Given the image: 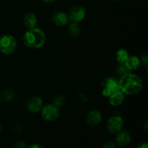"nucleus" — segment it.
<instances>
[{
  "label": "nucleus",
  "mask_w": 148,
  "mask_h": 148,
  "mask_svg": "<svg viewBox=\"0 0 148 148\" xmlns=\"http://www.w3.org/2000/svg\"><path fill=\"white\" fill-rule=\"evenodd\" d=\"M52 22L53 24L59 27H63L69 23L67 14L63 12H56L52 16Z\"/></svg>",
  "instance_id": "obj_11"
},
{
  "label": "nucleus",
  "mask_w": 148,
  "mask_h": 148,
  "mask_svg": "<svg viewBox=\"0 0 148 148\" xmlns=\"http://www.w3.org/2000/svg\"><path fill=\"white\" fill-rule=\"evenodd\" d=\"M119 85V90L124 95H134L143 90V82L140 77L130 72L121 77Z\"/></svg>",
  "instance_id": "obj_1"
},
{
  "label": "nucleus",
  "mask_w": 148,
  "mask_h": 148,
  "mask_svg": "<svg viewBox=\"0 0 148 148\" xmlns=\"http://www.w3.org/2000/svg\"><path fill=\"white\" fill-rule=\"evenodd\" d=\"M27 148H44V147L38 144H33V145H32L27 147Z\"/></svg>",
  "instance_id": "obj_26"
},
{
  "label": "nucleus",
  "mask_w": 148,
  "mask_h": 148,
  "mask_svg": "<svg viewBox=\"0 0 148 148\" xmlns=\"http://www.w3.org/2000/svg\"><path fill=\"white\" fill-rule=\"evenodd\" d=\"M65 103V98L62 95H57L54 97L53 101V104L56 107L62 106Z\"/></svg>",
  "instance_id": "obj_18"
},
{
  "label": "nucleus",
  "mask_w": 148,
  "mask_h": 148,
  "mask_svg": "<svg viewBox=\"0 0 148 148\" xmlns=\"http://www.w3.org/2000/svg\"><path fill=\"white\" fill-rule=\"evenodd\" d=\"M0 101H1V95H0Z\"/></svg>",
  "instance_id": "obj_31"
},
{
  "label": "nucleus",
  "mask_w": 148,
  "mask_h": 148,
  "mask_svg": "<svg viewBox=\"0 0 148 148\" xmlns=\"http://www.w3.org/2000/svg\"><path fill=\"white\" fill-rule=\"evenodd\" d=\"M86 16V10L81 5L73 6L69 9L67 13L69 22L73 23H79Z\"/></svg>",
  "instance_id": "obj_5"
},
{
  "label": "nucleus",
  "mask_w": 148,
  "mask_h": 148,
  "mask_svg": "<svg viewBox=\"0 0 148 148\" xmlns=\"http://www.w3.org/2000/svg\"><path fill=\"white\" fill-rule=\"evenodd\" d=\"M145 130H147V121H145Z\"/></svg>",
  "instance_id": "obj_28"
},
{
  "label": "nucleus",
  "mask_w": 148,
  "mask_h": 148,
  "mask_svg": "<svg viewBox=\"0 0 148 148\" xmlns=\"http://www.w3.org/2000/svg\"><path fill=\"white\" fill-rule=\"evenodd\" d=\"M119 147L116 145L115 143L114 142H108V143H105L103 146L102 148H118Z\"/></svg>",
  "instance_id": "obj_21"
},
{
  "label": "nucleus",
  "mask_w": 148,
  "mask_h": 148,
  "mask_svg": "<svg viewBox=\"0 0 148 148\" xmlns=\"http://www.w3.org/2000/svg\"><path fill=\"white\" fill-rule=\"evenodd\" d=\"M124 125L123 119L119 115H114L108 120L106 127L111 134H117L122 130Z\"/></svg>",
  "instance_id": "obj_7"
},
{
  "label": "nucleus",
  "mask_w": 148,
  "mask_h": 148,
  "mask_svg": "<svg viewBox=\"0 0 148 148\" xmlns=\"http://www.w3.org/2000/svg\"><path fill=\"white\" fill-rule=\"evenodd\" d=\"M44 104H43V99L38 96H33L30 98L27 101V104H26L27 109L33 114L40 112Z\"/></svg>",
  "instance_id": "obj_8"
},
{
  "label": "nucleus",
  "mask_w": 148,
  "mask_h": 148,
  "mask_svg": "<svg viewBox=\"0 0 148 148\" xmlns=\"http://www.w3.org/2000/svg\"><path fill=\"white\" fill-rule=\"evenodd\" d=\"M79 98L82 102H86V101H88V98H87V96L85 95V94L83 93L80 94V95H79Z\"/></svg>",
  "instance_id": "obj_23"
},
{
  "label": "nucleus",
  "mask_w": 148,
  "mask_h": 148,
  "mask_svg": "<svg viewBox=\"0 0 148 148\" xmlns=\"http://www.w3.org/2000/svg\"><path fill=\"white\" fill-rule=\"evenodd\" d=\"M14 132L16 134H20L22 132V128L20 127H19V126H17V127H15L14 128Z\"/></svg>",
  "instance_id": "obj_25"
},
{
  "label": "nucleus",
  "mask_w": 148,
  "mask_h": 148,
  "mask_svg": "<svg viewBox=\"0 0 148 148\" xmlns=\"http://www.w3.org/2000/svg\"><path fill=\"white\" fill-rule=\"evenodd\" d=\"M46 36L41 29L36 27L28 29L23 36V43L29 49H38L44 46Z\"/></svg>",
  "instance_id": "obj_2"
},
{
  "label": "nucleus",
  "mask_w": 148,
  "mask_h": 148,
  "mask_svg": "<svg viewBox=\"0 0 148 148\" xmlns=\"http://www.w3.org/2000/svg\"><path fill=\"white\" fill-rule=\"evenodd\" d=\"M124 64L130 71L137 70L141 65V61L137 56H130Z\"/></svg>",
  "instance_id": "obj_14"
},
{
  "label": "nucleus",
  "mask_w": 148,
  "mask_h": 148,
  "mask_svg": "<svg viewBox=\"0 0 148 148\" xmlns=\"http://www.w3.org/2000/svg\"><path fill=\"white\" fill-rule=\"evenodd\" d=\"M81 32V27L79 26V23H71V24L68 27V33L72 37H77Z\"/></svg>",
  "instance_id": "obj_15"
},
{
  "label": "nucleus",
  "mask_w": 148,
  "mask_h": 148,
  "mask_svg": "<svg viewBox=\"0 0 148 148\" xmlns=\"http://www.w3.org/2000/svg\"><path fill=\"white\" fill-rule=\"evenodd\" d=\"M41 117L46 121H54L59 118L60 111L58 107L52 104L43 106L41 111Z\"/></svg>",
  "instance_id": "obj_6"
},
{
  "label": "nucleus",
  "mask_w": 148,
  "mask_h": 148,
  "mask_svg": "<svg viewBox=\"0 0 148 148\" xmlns=\"http://www.w3.org/2000/svg\"><path fill=\"white\" fill-rule=\"evenodd\" d=\"M111 1H119V0H111Z\"/></svg>",
  "instance_id": "obj_30"
},
{
  "label": "nucleus",
  "mask_w": 148,
  "mask_h": 148,
  "mask_svg": "<svg viewBox=\"0 0 148 148\" xmlns=\"http://www.w3.org/2000/svg\"><path fill=\"white\" fill-rule=\"evenodd\" d=\"M41 1H43V2H45V3H47V4H50V3L54 2L56 0H41Z\"/></svg>",
  "instance_id": "obj_27"
},
{
  "label": "nucleus",
  "mask_w": 148,
  "mask_h": 148,
  "mask_svg": "<svg viewBox=\"0 0 148 148\" xmlns=\"http://www.w3.org/2000/svg\"><path fill=\"white\" fill-rule=\"evenodd\" d=\"M132 142V137L127 131H120L116 134L115 143L119 147H125Z\"/></svg>",
  "instance_id": "obj_10"
},
{
  "label": "nucleus",
  "mask_w": 148,
  "mask_h": 148,
  "mask_svg": "<svg viewBox=\"0 0 148 148\" xmlns=\"http://www.w3.org/2000/svg\"><path fill=\"white\" fill-rule=\"evenodd\" d=\"M137 148H148V143L147 142H144V143H141L139 144L137 146Z\"/></svg>",
  "instance_id": "obj_24"
},
{
  "label": "nucleus",
  "mask_w": 148,
  "mask_h": 148,
  "mask_svg": "<svg viewBox=\"0 0 148 148\" xmlns=\"http://www.w3.org/2000/svg\"><path fill=\"white\" fill-rule=\"evenodd\" d=\"M101 86H102V95L106 98H108L113 93L120 90L119 80L115 78H106L103 80Z\"/></svg>",
  "instance_id": "obj_4"
},
{
  "label": "nucleus",
  "mask_w": 148,
  "mask_h": 148,
  "mask_svg": "<svg viewBox=\"0 0 148 148\" xmlns=\"http://www.w3.org/2000/svg\"><path fill=\"white\" fill-rule=\"evenodd\" d=\"M130 56L128 51L124 49H121L118 50L116 52V61L119 62V64H124L128 59Z\"/></svg>",
  "instance_id": "obj_16"
},
{
  "label": "nucleus",
  "mask_w": 148,
  "mask_h": 148,
  "mask_svg": "<svg viewBox=\"0 0 148 148\" xmlns=\"http://www.w3.org/2000/svg\"><path fill=\"white\" fill-rule=\"evenodd\" d=\"M0 95H1V99H2L5 102H10L14 98L15 93L13 90L8 88V89L4 90Z\"/></svg>",
  "instance_id": "obj_17"
},
{
  "label": "nucleus",
  "mask_w": 148,
  "mask_h": 148,
  "mask_svg": "<svg viewBox=\"0 0 148 148\" xmlns=\"http://www.w3.org/2000/svg\"><path fill=\"white\" fill-rule=\"evenodd\" d=\"M15 38L11 35H4L0 38V51L4 55H11L17 49Z\"/></svg>",
  "instance_id": "obj_3"
},
{
  "label": "nucleus",
  "mask_w": 148,
  "mask_h": 148,
  "mask_svg": "<svg viewBox=\"0 0 148 148\" xmlns=\"http://www.w3.org/2000/svg\"><path fill=\"white\" fill-rule=\"evenodd\" d=\"M23 23L27 29L34 28L38 24L37 17L34 13H27L23 18Z\"/></svg>",
  "instance_id": "obj_13"
},
{
  "label": "nucleus",
  "mask_w": 148,
  "mask_h": 148,
  "mask_svg": "<svg viewBox=\"0 0 148 148\" xmlns=\"http://www.w3.org/2000/svg\"><path fill=\"white\" fill-rule=\"evenodd\" d=\"M140 61H141V63H143L147 67L148 65V56L147 53H144V54L142 55Z\"/></svg>",
  "instance_id": "obj_22"
},
{
  "label": "nucleus",
  "mask_w": 148,
  "mask_h": 148,
  "mask_svg": "<svg viewBox=\"0 0 148 148\" xmlns=\"http://www.w3.org/2000/svg\"><path fill=\"white\" fill-rule=\"evenodd\" d=\"M117 72H118L119 75L120 76H123V75H126L127 73H130L131 72V71H130L128 69V68L126 66L125 64H119L118 66H117Z\"/></svg>",
  "instance_id": "obj_19"
},
{
  "label": "nucleus",
  "mask_w": 148,
  "mask_h": 148,
  "mask_svg": "<svg viewBox=\"0 0 148 148\" xmlns=\"http://www.w3.org/2000/svg\"><path fill=\"white\" fill-rule=\"evenodd\" d=\"M1 124H0V132H1Z\"/></svg>",
  "instance_id": "obj_29"
},
{
  "label": "nucleus",
  "mask_w": 148,
  "mask_h": 148,
  "mask_svg": "<svg viewBox=\"0 0 148 148\" xmlns=\"http://www.w3.org/2000/svg\"><path fill=\"white\" fill-rule=\"evenodd\" d=\"M14 148H27V145L23 141H17L14 143Z\"/></svg>",
  "instance_id": "obj_20"
},
{
  "label": "nucleus",
  "mask_w": 148,
  "mask_h": 148,
  "mask_svg": "<svg viewBox=\"0 0 148 148\" xmlns=\"http://www.w3.org/2000/svg\"><path fill=\"white\" fill-rule=\"evenodd\" d=\"M124 101H125V95L121 90L114 92L108 97V101L110 104L114 107L121 105Z\"/></svg>",
  "instance_id": "obj_12"
},
{
  "label": "nucleus",
  "mask_w": 148,
  "mask_h": 148,
  "mask_svg": "<svg viewBox=\"0 0 148 148\" xmlns=\"http://www.w3.org/2000/svg\"><path fill=\"white\" fill-rule=\"evenodd\" d=\"M102 121V114L98 110H92L88 114L86 117V122L91 127H97Z\"/></svg>",
  "instance_id": "obj_9"
}]
</instances>
